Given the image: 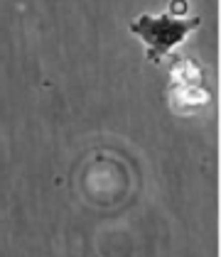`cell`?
Here are the masks:
<instances>
[{"instance_id":"cell-1","label":"cell","mask_w":221,"mask_h":257,"mask_svg":"<svg viewBox=\"0 0 221 257\" xmlns=\"http://www.w3.org/2000/svg\"><path fill=\"white\" fill-rule=\"evenodd\" d=\"M199 18H184L175 13H162V15H140L130 22V32L142 40L148 59L153 64H160L177 44L189 37L199 27Z\"/></svg>"}]
</instances>
